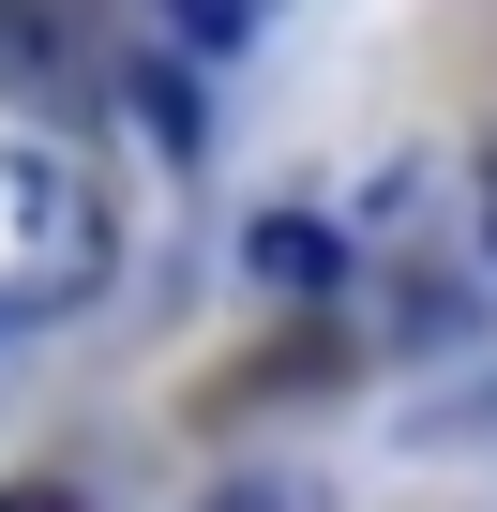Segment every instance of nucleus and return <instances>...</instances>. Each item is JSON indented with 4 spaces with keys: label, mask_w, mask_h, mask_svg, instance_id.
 <instances>
[{
    "label": "nucleus",
    "mask_w": 497,
    "mask_h": 512,
    "mask_svg": "<svg viewBox=\"0 0 497 512\" xmlns=\"http://www.w3.org/2000/svg\"><path fill=\"white\" fill-rule=\"evenodd\" d=\"M0 91H16L31 121H91V106H106V76L61 46V16H46V0H0Z\"/></svg>",
    "instance_id": "1"
},
{
    "label": "nucleus",
    "mask_w": 497,
    "mask_h": 512,
    "mask_svg": "<svg viewBox=\"0 0 497 512\" xmlns=\"http://www.w3.org/2000/svg\"><path fill=\"white\" fill-rule=\"evenodd\" d=\"M332 272H347V241H332V226H302V211L257 226V287H332Z\"/></svg>",
    "instance_id": "2"
},
{
    "label": "nucleus",
    "mask_w": 497,
    "mask_h": 512,
    "mask_svg": "<svg viewBox=\"0 0 497 512\" xmlns=\"http://www.w3.org/2000/svg\"><path fill=\"white\" fill-rule=\"evenodd\" d=\"M136 91H151V136H181V151H196V91H181V61H151Z\"/></svg>",
    "instance_id": "3"
},
{
    "label": "nucleus",
    "mask_w": 497,
    "mask_h": 512,
    "mask_svg": "<svg viewBox=\"0 0 497 512\" xmlns=\"http://www.w3.org/2000/svg\"><path fill=\"white\" fill-rule=\"evenodd\" d=\"M257 16H272V0H181V31H196V46H241Z\"/></svg>",
    "instance_id": "4"
},
{
    "label": "nucleus",
    "mask_w": 497,
    "mask_h": 512,
    "mask_svg": "<svg viewBox=\"0 0 497 512\" xmlns=\"http://www.w3.org/2000/svg\"><path fill=\"white\" fill-rule=\"evenodd\" d=\"M0 512H76V497H61V482H31V497H0Z\"/></svg>",
    "instance_id": "5"
},
{
    "label": "nucleus",
    "mask_w": 497,
    "mask_h": 512,
    "mask_svg": "<svg viewBox=\"0 0 497 512\" xmlns=\"http://www.w3.org/2000/svg\"><path fill=\"white\" fill-rule=\"evenodd\" d=\"M482 241H497V151H482Z\"/></svg>",
    "instance_id": "6"
}]
</instances>
